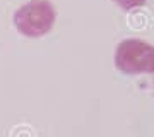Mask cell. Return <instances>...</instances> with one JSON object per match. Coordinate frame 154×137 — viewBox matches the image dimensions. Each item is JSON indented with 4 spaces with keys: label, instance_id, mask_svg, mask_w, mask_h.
Masks as SVG:
<instances>
[{
    "label": "cell",
    "instance_id": "obj_1",
    "mask_svg": "<svg viewBox=\"0 0 154 137\" xmlns=\"http://www.w3.org/2000/svg\"><path fill=\"white\" fill-rule=\"evenodd\" d=\"M57 19L55 9L48 0H31L14 14V26L28 38H39L50 33Z\"/></svg>",
    "mask_w": 154,
    "mask_h": 137
},
{
    "label": "cell",
    "instance_id": "obj_3",
    "mask_svg": "<svg viewBox=\"0 0 154 137\" xmlns=\"http://www.w3.org/2000/svg\"><path fill=\"white\" fill-rule=\"evenodd\" d=\"M147 0H115V4L123 11H132V9H137V7L146 5Z\"/></svg>",
    "mask_w": 154,
    "mask_h": 137
},
{
    "label": "cell",
    "instance_id": "obj_2",
    "mask_svg": "<svg viewBox=\"0 0 154 137\" xmlns=\"http://www.w3.org/2000/svg\"><path fill=\"white\" fill-rule=\"evenodd\" d=\"M115 65L123 74H151L152 72V46L137 38L123 39L115 50Z\"/></svg>",
    "mask_w": 154,
    "mask_h": 137
}]
</instances>
